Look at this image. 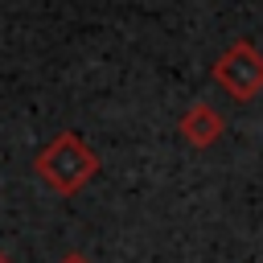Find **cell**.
<instances>
[{"instance_id":"5","label":"cell","mask_w":263,"mask_h":263,"mask_svg":"<svg viewBox=\"0 0 263 263\" xmlns=\"http://www.w3.org/2000/svg\"><path fill=\"white\" fill-rule=\"evenodd\" d=\"M0 263H12V259H8V255H4V251H0Z\"/></svg>"},{"instance_id":"2","label":"cell","mask_w":263,"mask_h":263,"mask_svg":"<svg viewBox=\"0 0 263 263\" xmlns=\"http://www.w3.org/2000/svg\"><path fill=\"white\" fill-rule=\"evenodd\" d=\"M214 82H218L230 99H238V103L255 99V95L263 90V53H259L251 41H234V45L214 62Z\"/></svg>"},{"instance_id":"3","label":"cell","mask_w":263,"mask_h":263,"mask_svg":"<svg viewBox=\"0 0 263 263\" xmlns=\"http://www.w3.org/2000/svg\"><path fill=\"white\" fill-rule=\"evenodd\" d=\"M181 136H185L193 148H210V144L222 136V115H218L210 103H193V107H185V115H181Z\"/></svg>"},{"instance_id":"1","label":"cell","mask_w":263,"mask_h":263,"mask_svg":"<svg viewBox=\"0 0 263 263\" xmlns=\"http://www.w3.org/2000/svg\"><path fill=\"white\" fill-rule=\"evenodd\" d=\"M95 173H99V156H95L74 132H62L58 140H49V144L37 152V177H41L53 193H62V197L78 193Z\"/></svg>"},{"instance_id":"4","label":"cell","mask_w":263,"mask_h":263,"mask_svg":"<svg viewBox=\"0 0 263 263\" xmlns=\"http://www.w3.org/2000/svg\"><path fill=\"white\" fill-rule=\"evenodd\" d=\"M62 263H90V259H86V255H66Z\"/></svg>"}]
</instances>
